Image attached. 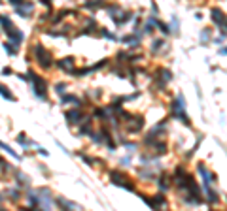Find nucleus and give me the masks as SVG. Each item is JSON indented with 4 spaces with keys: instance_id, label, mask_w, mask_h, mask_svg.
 <instances>
[{
    "instance_id": "f257e3e1",
    "label": "nucleus",
    "mask_w": 227,
    "mask_h": 211,
    "mask_svg": "<svg viewBox=\"0 0 227 211\" xmlns=\"http://www.w3.org/2000/svg\"><path fill=\"white\" fill-rule=\"evenodd\" d=\"M12 2H13V4H17V2H21V0H12Z\"/></svg>"
}]
</instances>
